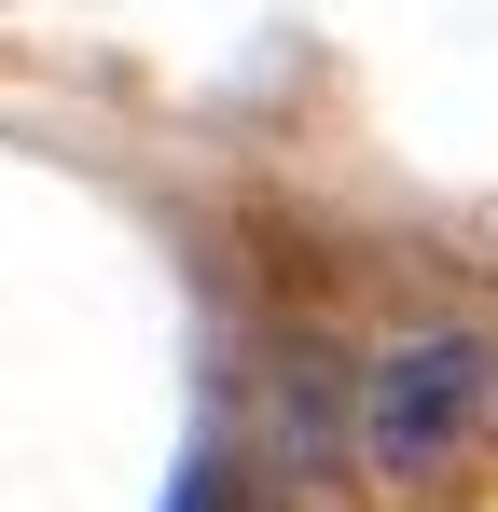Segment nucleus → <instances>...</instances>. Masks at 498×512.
Listing matches in <instances>:
<instances>
[{"instance_id":"obj_1","label":"nucleus","mask_w":498,"mask_h":512,"mask_svg":"<svg viewBox=\"0 0 498 512\" xmlns=\"http://www.w3.org/2000/svg\"><path fill=\"white\" fill-rule=\"evenodd\" d=\"M485 416H498V346L485 333H415V346H388V360L360 374L346 443H360V471L415 485V471H443Z\"/></svg>"}]
</instances>
